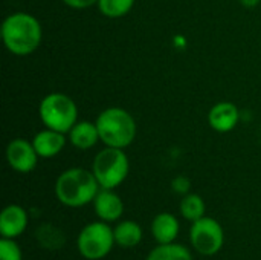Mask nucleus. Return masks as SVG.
<instances>
[{"label":"nucleus","mask_w":261,"mask_h":260,"mask_svg":"<svg viewBox=\"0 0 261 260\" xmlns=\"http://www.w3.org/2000/svg\"><path fill=\"white\" fill-rule=\"evenodd\" d=\"M5 48L17 57L34 54L41 44L43 28L37 17L29 12H12L5 17L0 28Z\"/></svg>","instance_id":"obj_1"},{"label":"nucleus","mask_w":261,"mask_h":260,"mask_svg":"<svg viewBox=\"0 0 261 260\" xmlns=\"http://www.w3.org/2000/svg\"><path fill=\"white\" fill-rule=\"evenodd\" d=\"M101 190L92 170L73 167L64 170L55 181L57 199L70 208H80L93 202Z\"/></svg>","instance_id":"obj_2"},{"label":"nucleus","mask_w":261,"mask_h":260,"mask_svg":"<svg viewBox=\"0 0 261 260\" xmlns=\"http://www.w3.org/2000/svg\"><path fill=\"white\" fill-rule=\"evenodd\" d=\"M99 139L107 147L125 149L136 138V121L122 107H107L96 118Z\"/></svg>","instance_id":"obj_3"},{"label":"nucleus","mask_w":261,"mask_h":260,"mask_svg":"<svg viewBox=\"0 0 261 260\" xmlns=\"http://www.w3.org/2000/svg\"><path fill=\"white\" fill-rule=\"evenodd\" d=\"M38 115L46 129H52L66 135L78 123V107L75 101L61 92L47 93L40 101Z\"/></svg>","instance_id":"obj_4"},{"label":"nucleus","mask_w":261,"mask_h":260,"mask_svg":"<svg viewBox=\"0 0 261 260\" xmlns=\"http://www.w3.org/2000/svg\"><path fill=\"white\" fill-rule=\"evenodd\" d=\"M92 172L101 188L115 190L128 176L130 172L128 156L125 155L124 149H115L106 146V149L96 153L92 164Z\"/></svg>","instance_id":"obj_5"},{"label":"nucleus","mask_w":261,"mask_h":260,"mask_svg":"<svg viewBox=\"0 0 261 260\" xmlns=\"http://www.w3.org/2000/svg\"><path fill=\"white\" fill-rule=\"evenodd\" d=\"M113 228H110L109 222L99 221L86 225L78 234V251L87 260L104 259L115 245Z\"/></svg>","instance_id":"obj_6"},{"label":"nucleus","mask_w":261,"mask_h":260,"mask_svg":"<svg viewBox=\"0 0 261 260\" xmlns=\"http://www.w3.org/2000/svg\"><path fill=\"white\" fill-rule=\"evenodd\" d=\"M190 241L193 248L202 256L217 254L225 244V233L222 225L208 216L193 222L190 230Z\"/></svg>","instance_id":"obj_7"},{"label":"nucleus","mask_w":261,"mask_h":260,"mask_svg":"<svg viewBox=\"0 0 261 260\" xmlns=\"http://www.w3.org/2000/svg\"><path fill=\"white\" fill-rule=\"evenodd\" d=\"M38 158L32 141L15 138L6 147V161L9 167L18 173H31L37 167Z\"/></svg>","instance_id":"obj_8"},{"label":"nucleus","mask_w":261,"mask_h":260,"mask_svg":"<svg viewBox=\"0 0 261 260\" xmlns=\"http://www.w3.org/2000/svg\"><path fill=\"white\" fill-rule=\"evenodd\" d=\"M240 121V110L231 101H220L208 112V124L219 133H228L237 127Z\"/></svg>","instance_id":"obj_9"},{"label":"nucleus","mask_w":261,"mask_h":260,"mask_svg":"<svg viewBox=\"0 0 261 260\" xmlns=\"http://www.w3.org/2000/svg\"><path fill=\"white\" fill-rule=\"evenodd\" d=\"M93 208L96 216L104 222H115L124 213V202L113 190L101 188L93 199Z\"/></svg>","instance_id":"obj_10"},{"label":"nucleus","mask_w":261,"mask_h":260,"mask_svg":"<svg viewBox=\"0 0 261 260\" xmlns=\"http://www.w3.org/2000/svg\"><path fill=\"white\" fill-rule=\"evenodd\" d=\"M28 227V213L21 205L11 204L3 208L0 215V234L2 238L15 239L24 233Z\"/></svg>","instance_id":"obj_11"},{"label":"nucleus","mask_w":261,"mask_h":260,"mask_svg":"<svg viewBox=\"0 0 261 260\" xmlns=\"http://www.w3.org/2000/svg\"><path fill=\"white\" fill-rule=\"evenodd\" d=\"M67 135L52 130V129H43L32 138V144L35 152L40 158H54L57 156L67 143Z\"/></svg>","instance_id":"obj_12"},{"label":"nucleus","mask_w":261,"mask_h":260,"mask_svg":"<svg viewBox=\"0 0 261 260\" xmlns=\"http://www.w3.org/2000/svg\"><path fill=\"white\" fill-rule=\"evenodd\" d=\"M69 143L78 150H89L98 144L99 132L96 123L92 121H78L67 133Z\"/></svg>","instance_id":"obj_13"},{"label":"nucleus","mask_w":261,"mask_h":260,"mask_svg":"<svg viewBox=\"0 0 261 260\" xmlns=\"http://www.w3.org/2000/svg\"><path fill=\"white\" fill-rule=\"evenodd\" d=\"M179 221L171 213H159L151 222V234L158 244H171L179 234Z\"/></svg>","instance_id":"obj_14"},{"label":"nucleus","mask_w":261,"mask_h":260,"mask_svg":"<svg viewBox=\"0 0 261 260\" xmlns=\"http://www.w3.org/2000/svg\"><path fill=\"white\" fill-rule=\"evenodd\" d=\"M113 234H115L116 245L124 247V248L136 247L142 241V228L135 221H122V222H119L113 228Z\"/></svg>","instance_id":"obj_15"},{"label":"nucleus","mask_w":261,"mask_h":260,"mask_svg":"<svg viewBox=\"0 0 261 260\" xmlns=\"http://www.w3.org/2000/svg\"><path fill=\"white\" fill-rule=\"evenodd\" d=\"M147 260H193L191 251L180 244H158L147 256Z\"/></svg>","instance_id":"obj_16"},{"label":"nucleus","mask_w":261,"mask_h":260,"mask_svg":"<svg viewBox=\"0 0 261 260\" xmlns=\"http://www.w3.org/2000/svg\"><path fill=\"white\" fill-rule=\"evenodd\" d=\"M206 207H205V201L196 195V193H188L182 198L180 201V215L191 222H196L199 219H202L205 216Z\"/></svg>","instance_id":"obj_17"},{"label":"nucleus","mask_w":261,"mask_h":260,"mask_svg":"<svg viewBox=\"0 0 261 260\" xmlns=\"http://www.w3.org/2000/svg\"><path fill=\"white\" fill-rule=\"evenodd\" d=\"M99 12L109 18H121L135 6V0H98Z\"/></svg>","instance_id":"obj_18"},{"label":"nucleus","mask_w":261,"mask_h":260,"mask_svg":"<svg viewBox=\"0 0 261 260\" xmlns=\"http://www.w3.org/2000/svg\"><path fill=\"white\" fill-rule=\"evenodd\" d=\"M0 260H23L21 250L14 239L2 238V241H0Z\"/></svg>","instance_id":"obj_19"},{"label":"nucleus","mask_w":261,"mask_h":260,"mask_svg":"<svg viewBox=\"0 0 261 260\" xmlns=\"http://www.w3.org/2000/svg\"><path fill=\"white\" fill-rule=\"evenodd\" d=\"M171 188L177 193V195H188L190 190H191V181L187 178V176H176L173 181H171Z\"/></svg>","instance_id":"obj_20"},{"label":"nucleus","mask_w":261,"mask_h":260,"mask_svg":"<svg viewBox=\"0 0 261 260\" xmlns=\"http://www.w3.org/2000/svg\"><path fill=\"white\" fill-rule=\"evenodd\" d=\"M63 2H64V5H67L69 8H73V9H86V8H90L98 3V0H63Z\"/></svg>","instance_id":"obj_21"},{"label":"nucleus","mask_w":261,"mask_h":260,"mask_svg":"<svg viewBox=\"0 0 261 260\" xmlns=\"http://www.w3.org/2000/svg\"><path fill=\"white\" fill-rule=\"evenodd\" d=\"M240 3L246 8H255L260 3V0H240Z\"/></svg>","instance_id":"obj_22"}]
</instances>
